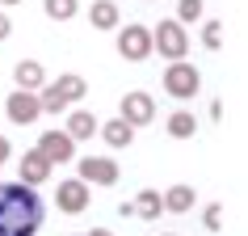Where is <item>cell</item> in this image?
<instances>
[{"label": "cell", "mask_w": 248, "mask_h": 236, "mask_svg": "<svg viewBox=\"0 0 248 236\" xmlns=\"http://www.w3.org/2000/svg\"><path fill=\"white\" fill-rule=\"evenodd\" d=\"M46 219V202L26 182L0 185V236H34Z\"/></svg>", "instance_id": "6da1fadb"}, {"label": "cell", "mask_w": 248, "mask_h": 236, "mask_svg": "<svg viewBox=\"0 0 248 236\" xmlns=\"http://www.w3.org/2000/svg\"><path fill=\"white\" fill-rule=\"evenodd\" d=\"M198 89H202L198 67H194V64H185V59H172V67L164 72V93H169V97H177V101H189Z\"/></svg>", "instance_id": "7a4b0ae2"}, {"label": "cell", "mask_w": 248, "mask_h": 236, "mask_svg": "<svg viewBox=\"0 0 248 236\" xmlns=\"http://www.w3.org/2000/svg\"><path fill=\"white\" fill-rule=\"evenodd\" d=\"M152 51H160L164 59H185V51H189L185 26L181 21H160V26L152 30Z\"/></svg>", "instance_id": "3957f363"}, {"label": "cell", "mask_w": 248, "mask_h": 236, "mask_svg": "<svg viewBox=\"0 0 248 236\" xmlns=\"http://www.w3.org/2000/svg\"><path fill=\"white\" fill-rule=\"evenodd\" d=\"M118 55L131 59V64H143L147 55H152V30L147 26H126L118 34Z\"/></svg>", "instance_id": "277c9868"}, {"label": "cell", "mask_w": 248, "mask_h": 236, "mask_svg": "<svg viewBox=\"0 0 248 236\" xmlns=\"http://www.w3.org/2000/svg\"><path fill=\"white\" fill-rule=\"evenodd\" d=\"M122 122H131V127H147L152 118H156V105H152V93H143V89H135V93H126L122 97Z\"/></svg>", "instance_id": "5b68a950"}, {"label": "cell", "mask_w": 248, "mask_h": 236, "mask_svg": "<svg viewBox=\"0 0 248 236\" xmlns=\"http://www.w3.org/2000/svg\"><path fill=\"white\" fill-rule=\"evenodd\" d=\"M38 152L51 165H67V160L76 156V139L67 131H46V135H38Z\"/></svg>", "instance_id": "8992f818"}, {"label": "cell", "mask_w": 248, "mask_h": 236, "mask_svg": "<svg viewBox=\"0 0 248 236\" xmlns=\"http://www.w3.org/2000/svg\"><path fill=\"white\" fill-rule=\"evenodd\" d=\"M80 182L84 185H114L118 182V165L109 156H84L80 160Z\"/></svg>", "instance_id": "52a82bcc"}, {"label": "cell", "mask_w": 248, "mask_h": 236, "mask_svg": "<svg viewBox=\"0 0 248 236\" xmlns=\"http://www.w3.org/2000/svg\"><path fill=\"white\" fill-rule=\"evenodd\" d=\"M55 202H59V211H67V215H80V211L89 207V185L80 182V177H72V182H59V190H55Z\"/></svg>", "instance_id": "ba28073f"}, {"label": "cell", "mask_w": 248, "mask_h": 236, "mask_svg": "<svg viewBox=\"0 0 248 236\" xmlns=\"http://www.w3.org/2000/svg\"><path fill=\"white\" fill-rule=\"evenodd\" d=\"M4 105H9V118H13L17 127H30V122L42 114V110H38V97H34V93H26V89H13Z\"/></svg>", "instance_id": "9c48e42d"}, {"label": "cell", "mask_w": 248, "mask_h": 236, "mask_svg": "<svg viewBox=\"0 0 248 236\" xmlns=\"http://www.w3.org/2000/svg\"><path fill=\"white\" fill-rule=\"evenodd\" d=\"M51 160L42 156V152H26V156H21V182L26 185H42L46 182V177H51Z\"/></svg>", "instance_id": "30bf717a"}, {"label": "cell", "mask_w": 248, "mask_h": 236, "mask_svg": "<svg viewBox=\"0 0 248 236\" xmlns=\"http://www.w3.org/2000/svg\"><path fill=\"white\" fill-rule=\"evenodd\" d=\"M13 80H17V89H26V93H34V89L46 84V76H42V67L34 64V59H21V64L13 67Z\"/></svg>", "instance_id": "8fae6325"}, {"label": "cell", "mask_w": 248, "mask_h": 236, "mask_svg": "<svg viewBox=\"0 0 248 236\" xmlns=\"http://www.w3.org/2000/svg\"><path fill=\"white\" fill-rule=\"evenodd\" d=\"M101 139L109 148H131L135 127H131V122H122V118H114V122H105V127H101Z\"/></svg>", "instance_id": "7c38bea8"}, {"label": "cell", "mask_w": 248, "mask_h": 236, "mask_svg": "<svg viewBox=\"0 0 248 236\" xmlns=\"http://www.w3.org/2000/svg\"><path fill=\"white\" fill-rule=\"evenodd\" d=\"M89 21H93V30H118V4L114 0H97L89 9Z\"/></svg>", "instance_id": "4fadbf2b"}, {"label": "cell", "mask_w": 248, "mask_h": 236, "mask_svg": "<svg viewBox=\"0 0 248 236\" xmlns=\"http://www.w3.org/2000/svg\"><path fill=\"white\" fill-rule=\"evenodd\" d=\"M160 202H164V211H172V215H185V211L194 207V185H172Z\"/></svg>", "instance_id": "5bb4252c"}, {"label": "cell", "mask_w": 248, "mask_h": 236, "mask_svg": "<svg viewBox=\"0 0 248 236\" xmlns=\"http://www.w3.org/2000/svg\"><path fill=\"white\" fill-rule=\"evenodd\" d=\"M93 131H97V118H93L89 110H72V118H67V135H72V139H93Z\"/></svg>", "instance_id": "9a60e30c"}, {"label": "cell", "mask_w": 248, "mask_h": 236, "mask_svg": "<svg viewBox=\"0 0 248 236\" xmlns=\"http://www.w3.org/2000/svg\"><path fill=\"white\" fill-rule=\"evenodd\" d=\"M131 211L139 215V219H156L160 211H164V202H160V194H156V190H139V198L131 202Z\"/></svg>", "instance_id": "2e32d148"}, {"label": "cell", "mask_w": 248, "mask_h": 236, "mask_svg": "<svg viewBox=\"0 0 248 236\" xmlns=\"http://www.w3.org/2000/svg\"><path fill=\"white\" fill-rule=\"evenodd\" d=\"M194 131H198V122H194L189 110H177V114L169 118V135H172V139H189Z\"/></svg>", "instance_id": "e0dca14e"}, {"label": "cell", "mask_w": 248, "mask_h": 236, "mask_svg": "<svg viewBox=\"0 0 248 236\" xmlns=\"http://www.w3.org/2000/svg\"><path fill=\"white\" fill-rule=\"evenodd\" d=\"M84 89H89V84H84L80 76H59V84H55V93H59V97H63L67 105H72V101H80V97H84Z\"/></svg>", "instance_id": "ac0fdd59"}, {"label": "cell", "mask_w": 248, "mask_h": 236, "mask_svg": "<svg viewBox=\"0 0 248 236\" xmlns=\"http://www.w3.org/2000/svg\"><path fill=\"white\" fill-rule=\"evenodd\" d=\"M46 17L51 21H72L76 17V0H46Z\"/></svg>", "instance_id": "d6986e66"}, {"label": "cell", "mask_w": 248, "mask_h": 236, "mask_svg": "<svg viewBox=\"0 0 248 236\" xmlns=\"http://www.w3.org/2000/svg\"><path fill=\"white\" fill-rule=\"evenodd\" d=\"M38 110H42V114H59V110H67V101L55 93V84H46V89H42V97H38Z\"/></svg>", "instance_id": "ffe728a7"}, {"label": "cell", "mask_w": 248, "mask_h": 236, "mask_svg": "<svg viewBox=\"0 0 248 236\" xmlns=\"http://www.w3.org/2000/svg\"><path fill=\"white\" fill-rule=\"evenodd\" d=\"M198 17H202V0H181V4H177V21H198Z\"/></svg>", "instance_id": "44dd1931"}, {"label": "cell", "mask_w": 248, "mask_h": 236, "mask_svg": "<svg viewBox=\"0 0 248 236\" xmlns=\"http://www.w3.org/2000/svg\"><path fill=\"white\" fill-rule=\"evenodd\" d=\"M202 42H206L210 51H219V47H223V26H219V21H206V30H202Z\"/></svg>", "instance_id": "7402d4cb"}, {"label": "cell", "mask_w": 248, "mask_h": 236, "mask_svg": "<svg viewBox=\"0 0 248 236\" xmlns=\"http://www.w3.org/2000/svg\"><path fill=\"white\" fill-rule=\"evenodd\" d=\"M202 219H206V228H210V232H219V228H223V207H219V202H210Z\"/></svg>", "instance_id": "603a6c76"}, {"label": "cell", "mask_w": 248, "mask_h": 236, "mask_svg": "<svg viewBox=\"0 0 248 236\" xmlns=\"http://www.w3.org/2000/svg\"><path fill=\"white\" fill-rule=\"evenodd\" d=\"M9 34H13V21H9V13H0V42L9 38Z\"/></svg>", "instance_id": "cb8c5ba5"}, {"label": "cell", "mask_w": 248, "mask_h": 236, "mask_svg": "<svg viewBox=\"0 0 248 236\" xmlns=\"http://www.w3.org/2000/svg\"><path fill=\"white\" fill-rule=\"evenodd\" d=\"M4 160H9V139L0 135V165H4Z\"/></svg>", "instance_id": "d4e9b609"}, {"label": "cell", "mask_w": 248, "mask_h": 236, "mask_svg": "<svg viewBox=\"0 0 248 236\" xmlns=\"http://www.w3.org/2000/svg\"><path fill=\"white\" fill-rule=\"evenodd\" d=\"M89 236H114V232H109V228H93Z\"/></svg>", "instance_id": "484cf974"}, {"label": "cell", "mask_w": 248, "mask_h": 236, "mask_svg": "<svg viewBox=\"0 0 248 236\" xmlns=\"http://www.w3.org/2000/svg\"><path fill=\"white\" fill-rule=\"evenodd\" d=\"M0 4H21V0H0Z\"/></svg>", "instance_id": "4316f807"}, {"label": "cell", "mask_w": 248, "mask_h": 236, "mask_svg": "<svg viewBox=\"0 0 248 236\" xmlns=\"http://www.w3.org/2000/svg\"><path fill=\"white\" fill-rule=\"evenodd\" d=\"M76 236H89V232H76Z\"/></svg>", "instance_id": "83f0119b"}, {"label": "cell", "mask_w": 248, "mask_h": 236, "mask_svg": "<svg viewBox=\"0 0 248 236\" xmlns=\"http://www.w3.org/2000/svg\"><path fill=\"white\" fill-rule=\"evenodd\" d=\"M143 4H152V0H143Z\"/></svg>", "instance_id": "f1b7e54d"}, {"label": "cell", "mask_w": 248, "mask_h": 236, "mask_svg": "<svg viewBox=\"0 0 248 236\" xmlns=\"http://www.w3.org/2000/svg\"><path fill=\"white\" fill-rule=\"evenodd\" d=\"M164 236H169V232H164Z\"/></svg>", "instance_id": "f546056e"}]
</instances>
